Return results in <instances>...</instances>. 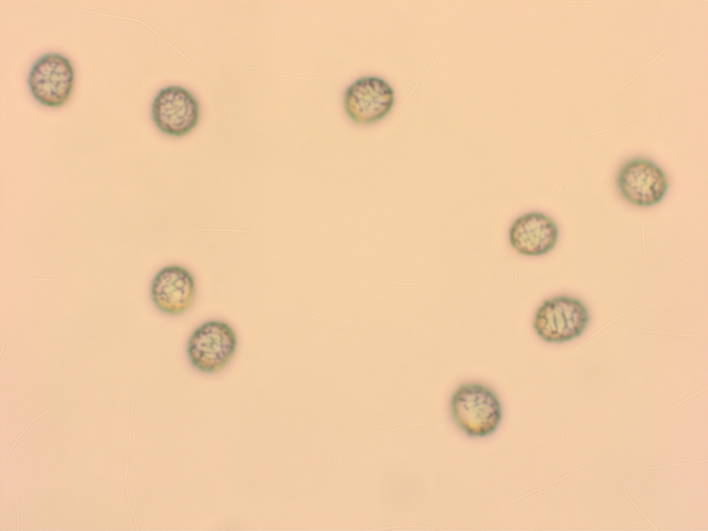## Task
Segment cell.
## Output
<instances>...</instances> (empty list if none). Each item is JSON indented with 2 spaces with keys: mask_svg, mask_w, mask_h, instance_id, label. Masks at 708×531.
Wrapping results in <instances>:
<instances>
[{
  "mask_svg": "<svg viewBox=\"0 0 708 531\" xmlns=\"http://www.w3.org/2000/svg\"><path fill=\"white\" fill-rule=\"evenodd\" d=\"M453 419L468 436L483 438L493 434L503 416L501 402L489 387L479 383L459 386L450 400Z\"/></svg>",
  "mask_w": 708,
  "mask_h": 531,
  "instance_id": "1",
  "label": "cell"
},
{
  "mask_svg": "<svg viewBox=\"0 0 708 531\" xmlns=\"http://www.w3.org/2000/svg\"><path fill=\"white\" fill-rule=\"evenodd\" d=\"M589 313L578 299L557 296L545 300L535 313L533 327L548 343H563L582 335L589 322Z\"/></svg>",
  "mask_w": 708,
  "mask_h": 531,
  "instance_id": "2",
  "label": "cell"
},
{
  "mask_svg": "<svg viewBox=\"0 0 708 531\" xmlns=\"http://www.w3.org/2000/svg\"><path fill=\"white\" fill-rule=\"evenodd\" d=\"M237 347L236 335L226 322L207 321L192 333L187 344V354L192 366L206 373L222 370L234 356Z\"/></svg>",
  "mask_w": 708,
  "mask_h": 531,
  "instance_id": "3",
  "label": "cell"
},
{
  "mask_svg": "<svg viewBox=\"0 0 708 531\" xmlns=\"http://www.w3.org/2000/svg\"><path fill=\"white\" fill-rule=\"evenodd\" d=\"M75 70L70 59L58 53L42 55L32 65L28 85L34 99L50 108L64 105L75 84Z\"/></svg>",
  "mask_w": 708,
  "mask_h": 531,
  "instance_id": "4",
  "label": "cell"
},
{
  "mask_svg": "<svg viewBox=\"0 0 708 531\" xmlns=\"http://www.w3.org/2000/svg\"><path fill=\"white\" fill-rule=\"evenodd\" d=\"M395 103L392 86L378 76L357 79L345 90L344 108L351 120L359 124L375 123L389 115Z\"/></svg>",
  "mask_w": 708,
  "mask_h": 531,
  "instance_id": "5",
  "label": "cell"
},
{
  "mask_svg": "<svg viewBox=\"0 0 708 531\" xmlns=\"http://www.w3.org/2000/svg\"><path fill=\"white\" fill-rule=\"evenodd\" d=\"M617 186L621 196L630 204L649 207L662 201L669 183L664 172L653 161L635 158L620 169Z\"/></svg>",
  "mask_w": 708,
  "mask_h": 531,
  "instance_id": "6",
  "label": "cell"
},
{
  "mask_svg": "<svg viewBox=\"0 0 708 531\" xmlns=\"http://www.w3.org/2000/svg\"><path fill=\"white\" fill-rule=\"evenodd\" d=\"M151 118L162 133L182 137L189 133L198 124L199 104L186 88L169 86L162 88L151 104Z\"/></svg>",
  "mask_w": 708,
  "mask_h": 531,
  "instance_id": "7",
  "label": "cell"
},
{
  "mask_svg": "<svg viewBox=\"0 0 708 531\" xmlns=\"http://www.w3.org/2000/svg\"><path fill=\"white\" fill-rule=\"evenodd\" d=\"M195 292L192 274L178 265L168 266L159 270L151 286L153 304L159 310L170 315L187 311L194 301Z\"/></svg>",
  "mask_w": 708,
  "mask_h": 531,
  "instance_id": "8",
  "label": "cell"
},
{
  "mask_svg": "<svg viewBox=\"0 0 708 531\" xmlns=\"http://www.w3.org/2000/svg\"><path fill=\"white\" fill-rule=\"evenodd\" d=\"M511 246L520 254L538 257L548 254L556 245L559 230L548 215L538 212L520 216L508 233Z\"/></svg>",
  "mask_w": 708,
  "mask_h": 531,
  "instance_id": "9",
  "label": "cell"
},
{
  "mask_svg": "<svg viewBox=\"0 0 708 531\" xmlns=\"http://www.w3.org/2000/svg\"><path fill=\"white\" fill-rule=\"evenodd\" d=\"M53 407H54V406H52V407H50V408H48V409H46V410L45 411H44V412H43L42 413H41L40 415L37 416L36 418H34L33 420H31V422H30V423H29V424H28V425H27V426H26V427L24 428V430H23V431H22L21 432L20 435H19V436H18V438H17L16 439V440L15 441L14 444L12 445V446L11 447V448H10V450L8 451V452L7 455L6 456V457H5V458L3 459V462L1 463L2 464H3V463H5V461H6V460H7V458H8V457L9 456V455H10V454L11 451H12V450L13 449L14 447H15V445H16V444L17 443V442H18V441L19 440V439H20V438H21V436H23V434H24V433L26 432V429H28V427H30V425H32V423H33V422H35V420H37L38 418H40L41 416H43L44 414H45V413H46L47 411H48L49 410H50V409H53Z\"/></svg>",
  "mask_w": 708,
  "mask_h": 531,
  "instance_id": "10",
  "label": "cell"
},
{
  "mask_svg": "<svg viewBox=\"0 0 708 531\" xmlns=\"http://www.w3.org/2000/svg\"><path fill=\"white\" fill-rule=\"evenodd\" d=\"M608 465H609V467H610V468H611V470L612 471V472H613V476H614V478H615V481H617V483H618V485H620V487H621V488H622V489L623 490V491H624V494H625L626 495L627 498H628V499H629V501H630L631 502V503H632V504H633V505H634V506H635V507H636V508H637V510H639V511L640 512V513H641V514H642V515H643V516H644V517H645V518L646 519V520H647V521H648V522H649V523H650V524L651 525V526H652V527L653 528V529H654V530H657V528H655V526L653 525V523H651V521H650L649 520V519L647 518V516H646V515H645V514H644V513H643V512H642V510H640V508H639V507H637V505H635V504L634 503V502H633V501H632V499H631V498H630V497L628 496V495L627 492H626V490H625L624 489V487H622V486L621 485V484L620 483L619 481L617 480V476H616V475H615V473L614 470H613V468H612V466H611V463H610V462H609L608 460Z\"/></svg>",
  "mask_w": 708,
  "mask_h": 531,
  "instance_id": "11",
  "label": "cell"
},
{
  "mask_svg": "<svg viewBox=\"0 0 708 531\" xmlns=\"http://www.w3.org/2000/svg\"><path fill=\"white\" fill-rule=\"evenodd\" d=\"M707 460L706 459V460H704L692 461V462H688V463H678V464H671V465H659V466H653V467H646L635 468V469H629V470H639V469H652V468H657V467H669V466L684 465H689V464H693V463H698L707 462Z\"/></svg>",
  "mask_w": 708,
  "mask_h": 531,
  "instance_id": "12",
  "label": "cell"
},
{
  "mask_svg": "<svg viewBox=\"0 0 708 531\" xmlns=\"http://www.w3.org/2000/svg\"><path fill=\"white\" fill-rule=\"evenodd\" d=\"M546 22H543V24H541V25H540V26H539V27H537V28H536L535 30H532V32H530V33L529 35H526V36H525V37H524V39H523L522 40V41L521 42L520 45L519 46V47H518V48H517L516 49V50H515V51H514V53H512V55H510V57H509V59H507V61H506V62H505V64H504L503 65V66H502V67L501 68V69H500V70H499V71L498 72H499V71H501V69H503V67H504V66H505L506 65V64H507V63L509 62V61H510V59H512V57H513V56L514 55V54H515V53H516V52H517V51H518V50H519V48H520L521 47V46L523 45V44L524 43V41H525V40L527 39V38H528V37H530V35H532V34H533L534 32H536L537 30H539V28H541V26H543V25L544 24H546Z\"/></svg>",
  "mask_w": 708,
  "mask_h": 531,
  "instance_id": "13",
  "label": "cell"
},
{
  "mask_svg": "<svg viewBox=\"0 0 708 531\" xmlns=\"http://www.w3.org/2000/svg\"><path fill=\"white\" fill-rule=\"evenodd\" d=\"M582 514H588V515H592V516H598V517L611 519H614V520H617V521H624V522H626V523H633V524H637V525L645 526L644 523L633 522V521H627V520H624V519H617V518H613V517H610V516L608 517V516H600V515H598V514H590V513L584 512H582Z\"/></svg>",
  "mask_w": 708,
  "mask_h": 531,
  "instance_id": "14",
  "label": "cell"
},
{
  "mask_svg": "<svg viewBox=\"0 0 708 531\" xmlns=\"http://www.w3.org/2000/svg\"><path fill=\"white\" fill-rule=\"evenodd\" d=\"M15 489V501H16V508H17V530H19V509H18V499H17V491L15 483V476H13Z\"/></svg>",
  "mask_w": 708,
  "mask_h": 531,
  "instance_id": "15",
  "label": "cell"
},
{
  "mask_svg": "<svg viewBox=\"0 0 708 531\" xmlns=\"http://www.w3.org/2000/svg\"><path fill=\"white\" fill-rule=\"evenodd\" d=\"M521 0H519V1H514V2L512 3H510V5H508V6H507V7H505V8H503V9L500 10L499 11H498L497 12H496L495 14H494V15H492V17H491L490 18H489V19H488L487 20V21L485 22V24L484 25H486V24H487V23H488V22H489V21H490V20H491V19H492V18H494V17H495V15H497V14H499V12H502V11H503V10H506L507 8H508L509 7H510L511 6H512V5H514V4H516V3H519V2H521Z\"/></svg>",
  "mask_w": 708,
  "mask_h": 531,
  "instance_id": "16",
  "label": "cell"
},
{
  "mask_svg": "<svg viewBox=\"0 0 708 531\" xmlns=\"http://www.w3.org/2000/svg\"><path fill=\"white\" fill-rule=\"evenodd\" d=\"M332 432H333V427H331V429H330V443H331V447H332L333 458H334L335 464V465L336 468L337 469V462H336L335 456V451H334L333 445Z\"/></svg>",
  "mask_w": 708,
  "mask_h": 531,
  "instance_id": "17",
  "label": "cell"
}]
</instances>
